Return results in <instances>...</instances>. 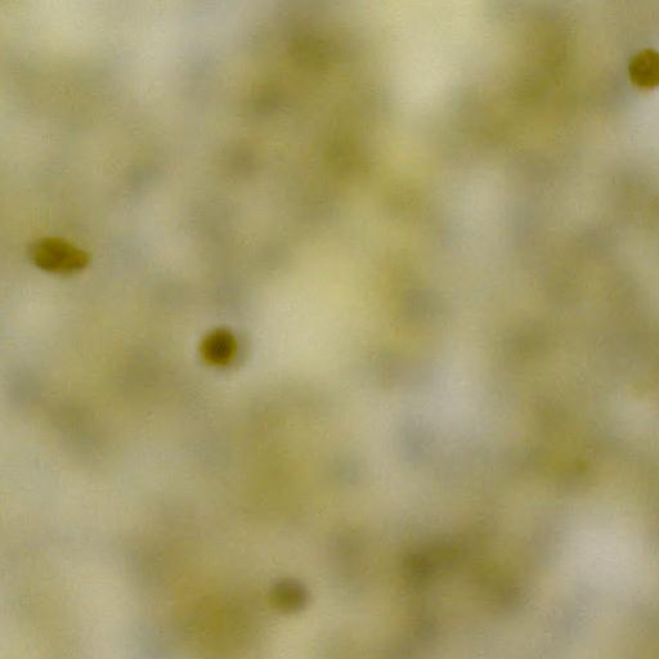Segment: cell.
Here are the masks:
<instances>
[{
    "label": "cell",
    "mask_w": 659,
    "mask_h": 659,
    "mask_svg": "<svg viewBox=\"0 0 659 659\" xmlns=\"http://www.w3.org/2000/svg\"><path fill=\"white\" fill-rule=\"evenodd\" d=\"M239 351V343L231 330L219 327L204 336L199 353L206 365L212 367L230 366Z\"/></svg>",
    "instance_id": "cell-1"
},
{
    "label": "cell",
    "mask_w": 659,
    "mask_h": 659,
    "mask_svg": "<svg viewBox=\"0 0 659 659\" xmlns=\"http://www.w3.org/2000/svg\"><path fill=\"white\" fill-rule=\"evenodd\" d=\"M632 83L640 88L659 87V52L645 49L632 58L629 66Z\"/></svg>",
    "instance_id": "cell-2"
}]
</instances>
